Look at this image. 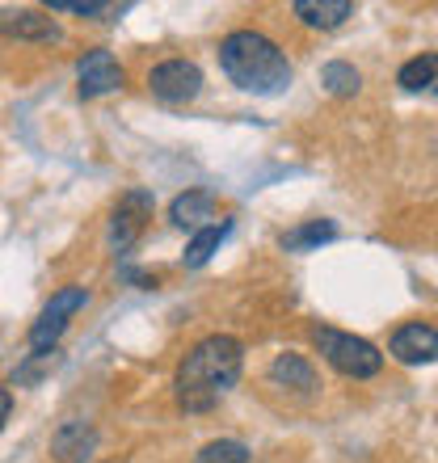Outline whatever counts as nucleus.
<instances>
[{
	"label": "nucleus",
	"mask_w": 438,
	"mask_h": 463,
	"mask_svg": "<svg viewBox=\"0 0 438 463\" xmlns=\"http://www.w3.org/2000/svg\"><path fill=\"white\" fill-rule=\"evenodd\" d=\"M219 68L236 89L253 93V98H274L291 89V60L287 51L266 38L262 30H232L219 43Z\"/></svg>",
	"instance_id": "2"
},
{
	"label": "nucleus",
	"mask_w": 438,
	"mask_h": 463,
	"mask_svg": "<svg viewBox=\"0 0 438 463\" xmlns=\"http://www.w3.org/2000/svg\"><path fill=\"white\" fill-rule=\"evenodd\" d=\"M270 379L279 388H295V392H317V371L308 363L304 354H279L270 363Z\"/></svg>",
	"instance_id": "14"
},
{
	"label": "nucleus",
	"mask_w": 438,
	"mask_h": 463,
	"mask_svg": "<svg viewBox=\"0 0 438 463\" xmlns=\"http://www.w3.org/2000/svg\"><path fill=\"white\" fill-rule=\"evenodd\" d=\"M85 304H89L85 287H60V291L51 295V304L38 312V320L30 325V350L34 354L55 350V342H60L63 329H68V320H72Z\"/></svg>",
	"instance_id": "4"
},
{
	"label": "nucleus",
	"mask_w": 438,
	"mask_h": 463,
	"mask_svg": "<svg viewBox=\"0 0 438 463\" xmlns=\"http://www.w3.org/2000/svg\"><path fill=\"white\" fill-rule=\"evenodd\" d=\"M312 342H317V350L325 354V363L333 366V371H341V375H350V379H371V375H379V366H384V354L367 342V337H354V333L317 329Z\"/></svg>",
	"instance_id": "3"
},
{
	"label": "nucleus",
	"mask_w": 438,
	"mask_h": 463,
	"mask_svg": "<svg viewBox=\"0 0 438 463\" xmlns=\"http://www.w3.org/2000/svg\"><path fill=\"white\" fill-rule=\"evenodd\" d=\"M60 363V350H47V354H30V363L22 366V371H17V375H13V383H34V379H43L51 371V366Z\"/></svg>",
	"instance_id": "19"
},
{
	"label": "nucleus",
	"mask_w": 438,
	"mask_h": 463,
	"mask_svg": "<svg viewBox=\"0 0 438 463\" xmlns=\"http://www.w3.org/2000/svg\"><path fill=\"white\" fill-rule=\"evenodd\" d=\"M211 211H215V198L207 190H186V194H177L169 203V220H173V228L198 232V228H207Z\"/></svg>",
	"instance_id": "10"
},
{
	"label": "nucleus",
	"mask_w": 438,
	"mask_h": 463,
	"mask_svg": "<svg viewBox=\"0 0 438 463\" xmlns=\"http://www.w3.org/2000/svg\"><path fill=\"white\" fill-rule=\"evenodd\" d=\"M76 80H81V98H106L114 89H122L127 72H122V63L110 55L106 47H93L85 60L76 63Z\"/></svg>",
	"instance_id": "7"
},
{
	"label": "nucleus",
	"mask_w": 438,
	"mask_h": 463,
	"mask_svg": "<svg viewBox=\"0 0 438 463\" xmlns=\"http://www.w3.org/2000/svg\"><path fill=\"white\" fill-rule=\"evenodd\" d=\"M438 80V51H426V55H417V60H409L396 72V85L409 89V93H417V89H430Z\"/></svg>",
	"instance_id": "16"
},
{
	"label": "nucleus",
	"mask_w": 438,
	"mask_h": 463,
	"mask_svg": "<svg viewBox=\"0 0 438 463\" xmlns=\"http://www.w3.org/2000/svg\"><path fill=\"white\" fill-rule=\"evenodd\" d=\"M295 17L312 30H338L346 17H354L350 0H295Z\"/></svg>",
	"instance_id": "12"
},
{
	"label": "nucleus",
	"mask_w": 438,
	"mask_h": 463,
	"mask_svg": "<svg viewBox=\"0 0 438 463\" xmlns=\"http://www.w3.org/2000/svg\"><path fill=\"white\" fill-rule=\"evenodd\" d=\"M195 463H249V447L236 439H219V442H207L195 455Z\"/></svg>",
	"instance_id": "18"
},
{
	"label": "nucleus",
	"mask_w": 438,
	"mask_h": 463,
	"mask_svg": "<svg viewBox=\"0 0 438 463\" xmlns=\"http://www.w3.org/2000/svg\"><path fill=\"white\" fill-rule=\"evenodd\" d=\"M152 194L148 190H127V194L119 198V207H114V215H110V249L114 253H127L135 241H139V232L148 228V220H152Z\"/></svg>",
	"instance_id": "6"
},
{
	"label": "nucleus",
	"mask_w": 438,
	"mask_h": 463,
	"mask_svg": "<svg viewBox=\"0 0 438 463\" xmlns=\"http://www.w3.org/2000/svg\"><path fill=\"white\" fill-rule=\"evenodd\" d=\"M388 350H392V358H396V363H405V366L434 363V358H438V329H430V325H422V320L401 325V329L392 333Z\"/></svg>",
	"instance_id": "8"
},
{
	"label": "nucleus",
	"mask_w": 438,
	"mask_h": 463,
	"mask_svg": "<svg viewBox=\"0 0 438 463\" xmlns=\"http://www.w3.org/2000/svg\"><path fill=\"white\" fill-rule=\"evenodd\" d=\"M320 85L333 93V98H354L358 93V85H363V76H358V68L346 60H333L320 68Z\"/></svg>",
	"instance_id": "17"
},
{
	"label": "nucleus",
	"mask_w": 438,
	"mask_h": 463,
	"mask_svg": "<svg viewBox=\"0 0 438 463\" xmlns=\"http://www.w3.org/2000/svg\"><path fill=\"white\" fill-rule=\"evenodd\" d=\"M232 236V220H219V223H207V228H198L195 236H190V244H186L182 253V266L186 269H203L211 261V257L219 253V244Z\"/></svg>",
	"instance_id": "11"
},
{
	"label": "nucleus",
	"mask_w": 438,
	"mask_h": 463,
	"mask_svg": "<svg viewBox=\"0 0 438 463\" xmlns=\"http://www.w3.org/2000/svg\"><path fill=\"white\" fill-rule=\"evenodd\" d=\"M338 236V223L333 220H308V223H300V228H291V232H282V249L287 253H312V249H320V244H328Z\"/></svg>",
	"instance_id": "15"
},
{
	"label": "nucleus",
	"mask_w": 438,
	"mask_h": 463,
	"mask_svg": "<svg viewBox=\"0 0 438 463\" xmlns=\"http://www.w3.org/2000/svg\"><path fill=\"white\" fill-rule=\"evenodd\" d=\"M9 413H13V392H9V388H0V430H5Z\"/></svg>",
	"instance_id": "21"
},
{
	"label": "nucleus",
	"mask_w": 438,
	"mask_h": 463,
	"mask_svg": "<svg viewBox=\"0 0 438 463\" xmlns=\"http://www.w3.org/2000/svg\"><path fill=\"white\" fill-rule=\"evenodd\" d=\"M127 5H98V0H51V13H81V17H101V13H122Z\"/></svg>",
	"instance_id": "20"
},
{
	"label": "nucleus",
	"mask_w": 438,
	"mask_h": 463,
	"mask_svg": "<svg viewBox=\"0 0 438 463\" xmlns=\"http://www.w3.org/2000/svg\"><path fill=\"white\" fill-rule=\"evenodd\" d=\"M93 442H98L93 426H85V421H63V426L51 434V451L60 455L63 463H76L93 451Z\"/></svg>",
	"instance_id": "13"
},
{
	"label": "nucleus",
	"mask_w": 438,
	"mask_h": 463,
	"mask_svg": "<svg viewBox=\"0 0 438 463\" xmlns=\"http://www.w3.org/2000/svg\"><path fill=\"white\" fill-rule=\"evenodd\" d=\"M244 371V345L228 333H211L195 350L182 358L177 375H173V392L186 413H207L215 409Z\"/></svg>",
	"instance_id": "1"
},
{
	"label": "nucleus",
	"mask_w": 438,
	"mask_h": 463,
	"mask_svg": "<svg viewBox=\"0 0 438 463\" xmlns=\"http://www.w3.org/2000/svg\"><path fill=\"white\" fill-rule=\"evenodd\" d=\"M0 34L25 43H60V25L38 9H0Z\"/></svg>",
	"instance_id": "9"
},
{
	"label": "nucleus",
	"mask_w": 438,
	"mask_h": 463,
	"mask_svg": "<svg viewBox=\"0 0 438 463\" xmlns=\"http://www.w3.org/2000/svg\"><path fill=\"white\" fill-rule=\"evenodd\" d=\"M148 89H152V98L169 101V106H186L203 93V72L190 60H165L148 72Z\"/></svg>",
	"instance_id": "5"
}]
</instances>
